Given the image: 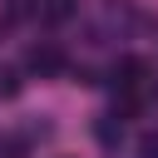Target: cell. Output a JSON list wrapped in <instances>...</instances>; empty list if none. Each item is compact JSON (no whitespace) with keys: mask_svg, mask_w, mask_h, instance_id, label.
Here are the masks:
<instances>
[{"mask_svg":"<svg viewBox=\"0 0 158 158\" xmlns=\"http://www.w3.org/2000/svg\"><path fill=\"white\" fill-rule=\"evenodd\" d=\"M148 158H158V138H148Z\"/></svg>","mask_w":158,"mask_h":158,"instance_id":"1","label":"cell"}]
</instances>
